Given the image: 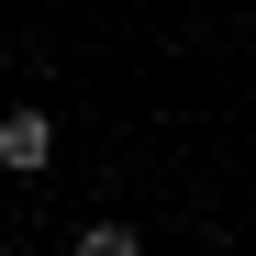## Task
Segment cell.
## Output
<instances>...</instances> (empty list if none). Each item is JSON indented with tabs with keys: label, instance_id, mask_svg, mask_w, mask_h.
<instances>
[{
	"label": "cell",
	"instance_id": "1",
	"mask_svg": "<svg viewBox=\"0 0 256 256\" xmlns=\"http://www.w3.org/2000/svg\"><path fill=\"white\" fill-rule=\"evenodd\" d=\"M0 167H12V178L56 167V122H45V112H0Z\"/></svg>",
	"mask_w": 256,
	"mask_h": 256
},
{
	"label": "cell",
	"instance_id": "2",
	"mask_svg": "<svg viewBox=\"0 0 256 256\" xmlns=\"http://www.w3.org/2000/svg\"><path fill=\"white\" fill-rule=\"evenodd\" d=\"M67 256H145V234H134V223H78Z\"/></svg>",
	"mask_w": 256,
	"mask_h": 256
}]
</instances>
